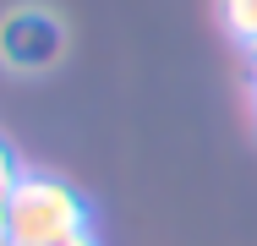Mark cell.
<instances>
[{
    "label": "cell",
    "mask_w": 257,
    "mask_h": 246,
    "mask_svg": "<svg viewBox=\"0 0 257 246\" xmlns=\"http://www.w3.org/2000/svg\"><path fill=\"white\" fill-rule=\"evenodd\" d=\"M55 246H99V241H93V235L82 230V235H71V241H55Z\"/></svg>",
    "instance_id": "cell-5"
},
{
    "label": "cell",
    "mask_w": 257,
    "mask_h": 246,
    "mask_svg": "<svg viewBox=\"0 0 257 246\" xmlns=\"http://www.w3.org/2000/svg\"><path fill=\"white\" fill-rule=\"evenodd\" d=\"M0 246H6V197H0Z\"/></svg>",
    "instance_id": "cell-6"
},
{
    "label": "cell",
    "mask_w": 257,
    "mask_h": 246,
    "mask_svg": "<svg viewBox=\"0 0 257 246\" xmlns=\"http://www.w3.org/2000/svg\"><path fill=\"white\" fill-rule=\"evenodd\" d=\"M6 246H11V241H6Z\"/></svg>",
    "instance_id": "cell-8"
},
{
    "label": "cell",
    "mask_w": 257,
    "mask_h": 246,
    "mask_svg": "<svg viewBox=\"0 0 257 246\" xmlns=\"http://www.w3.org/2000/svg\"><path fill=\"white\" fill-rule=\"evenodd\" d=\"M66 49V28L44 6H17L0 17V66L11 71H44Z\"/></svg>",
    "instance_id": "cell-2"
},
{
    "label": "cell",
    "mask_w": 257,
    "mask_h": 246,
    "mask_svg": "<svg viewBox=\"0 0 257 246\" xmlns=\"http://www.w3.org/2000/svg\"><path fill=\"white\" fill-rule=\"evenodd\" d=\"M17 175H22V170H17V159H11V148L0 143V197H6L11 186H17Z\"/></svg>",
    "instance_id": "cell-4"
},
{
    "label": "cell",
    "mask_w": 257,
    "mask_h": 246,
    "mask_svg": "<svg viewBox=\"0 0 257 246\" xmlns=\"http://www.w3.org/2000/svg\"><path fill=\"white\" fill-rule=\"evenodd\" d=\"M88 230V202L60 175H17L6 192V241L11 246H55Z\"/></svg>",
    "instance_id": "cell-1"
},
{
    "label": "cell",
    "mask_w": 257,
    "mask_h": 246,
    "mask_svg": "<svg viewBox=\"0 0 257 246\" xmlns=\"http://www.w3.org/2000/svg\"><path fill=\"white\" fill-rule=\"evenodd\" d=\"M246 60H252V77H257V44H252V49H246Z\"/></svg>",
    "instance_id": "cell-7"
},
{
    "label": "cell",
    "mask_w": 257,
    "mask_h": 246,
    "mask_svg": "<svg viewBox=\"0 0 257 246\" xmlns=\"http://www.w3.org/2000/svg\"><path fill=\"white\" fill-rule=\"evenodd\" d=\"M219 17H224V33L235 44H257V0H219Z\"/></svg>",
    "instance_id": "cell-3"
}]
</instances>
